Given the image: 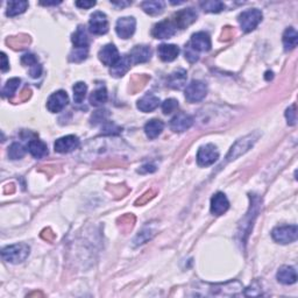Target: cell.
I'll return each instance as SVG.
<instances>
[{
    "mask_svg": "<svg viewBox=\"0 0 298 298\" xmlns=\"http://www.w3.org/2000/svg\"><path fill=\"white\" fill-rule=\"evenodd\" d=\"M20 83H21V80L19 78L8 79L7 83L5 84L4 89H2V97L13 98V96H14L16 92V90H18Z\"/></svg>",
    "mask_w": 298,
    "mask_h": 298,
    "instance_id": "30",
    "label": "cell"
},
{
    "mask_svg": "<svg viewBox=\"0 0 298 298\" xmlns=\"http://www.w3.org/2000/svg\"><path fill=\"white\" fill-rule=\"evenodd\" d=\"M40 4L45 5V6H52V5H59V4H61V1H47V2L41 1Z\"/></svg>",
    "mask_w": 298,
    "mask_h": 298,
    "instance_id": "45",
    "label": "cell"
},
{
    "mask_svg": "<svg viewBox=\"0 0 298 298\" xmlns=\"http://www.w3.org/2000/svg\"><path fill=\"white\" fill-rule=\"evenodd\" d=\"M79 147V139L76 135H67L56 140L54 148L60 154H67Z\"/></svg>",
    "mask_w": 298,
    "mask_h": 298,
    "instance_id": "12",
    "label": "cell"
},
{
    "mask_svg": "<svg viewBox=\"0 0 298 298\" xmlns=\"http://www.w3.org/2000/svg\"><path fill=\"white\" fill-rule=\"evenodd\" d=\"M257 137H259V134L253 133L249 134L245 137L243 139H240L239 141H236L234 146H232L231 150H229V153L227 154V156H226V162H229L232 160H235V158H238L239 156H241L246 153V151H248L250 148L253 147L254 144L257 141Z\"/></svg>",
    "mask_w": 298,
    "mask_h": 298,
    "instance_id": "3",
    "label": "cell"
},
{
    "mask_svg": "<svg viewBox=\"0 0 298 298\" xmlns=\"http://www.w3.org/2000/svg\"><path fill=\"white\" fill-rule=\"evenodd\" d=\"M178 108V101L174 99V98H169L165 99L162 104V111L164 114H170L172 112H175Z\"/></svg>",
    "mask_w": 298,
    "mask_h": 298,
    "instance_id": "35",
    "label": "cell"
},
{
    "mask_svg": "<svg viewBox=\"0 0 298 298\" xmlns=\"http://www.w3.org/2000/svg\"><path fill=\"white\" fill-rule=\"evenodd\" d=\"M277 280L282 284H294L297 281V273L294 267L291 266H283L281 267L277 272Z\"/></svg>",
    "mask_w": 298,
    "mask_h": 298,
    "instance_id": "20",
    "label": "cell"
},
{
    "mask_svg": "<svg viewBox=\"0 0 298 298\" xmlns=\"http://www.w3.org/2000/svg\"><path fill=\"white\" fill-rule=\"evenodd\" d=\"M185 60H188L190 63H195L199 60V55L196 50L192 48L190 43L185 46Z\"/></svg>",
    "mask_w": 298,
    "mask_h": 298,
    "instance_id": "36",
    "label": "cell"
},
{
    "mask_svg": "<svg viewBox=\"0 0 298 298\" xmlns=\"http://www.w3.org/2000/svg\"><path fill=\"white\" fill-rule=\"evenodd\" d=\"M98 57H99L100 62L105 64L107 67H113L118 61L120 60L119 50L117 49V47L114 45H106L99 50L98 53Z\"/></svg>",
    "mask_w": 298,
    "mask_h": 298,
    "instance_id": "14",
    "label": "cell"
},
{
    "mask_svg": "<svg viewBox=\"0 0 298 298\" xmlns=\"http://www.w3.org/2000/svg\"><path fill=\"white\" fill-rule=\"evenodd\" d=\"M158 105H160V98L151 93H147L138 100V108L145 113L156 110Z\"/></svg>",
    "mask_w": 298,
    "mask_h": 298,
    "instance_id": "19",
    "label": "cell"
},
{
    "mask_svg": "<svg viewBox=\"0 0 298 298\" xmlns=\"http://www.w3.org/2000/svg\"><path fill=\"white\" fill-rule=\"evenodd\" d=\"M298 42V34L296 29L294 27H289L286 29V32L283 34V46L284 49L287 50H293L297 47Z\"/></svg>",
    "mask_w": 298,
    "mask_h": 298,
    "instance_id": "26",
    "label": "cell"
},
{
    "mask_svg": "<svg viewBox=\"0 0 298 298\" xmlns=\"http://www.w3.org/2000/svg\"><path fill=\"white\" fill-rule=\"evenodd\" d=\"M28 151L35 158H42L48 155V147L39 139H33L28 142Z\"/></svg>",
    "mask_w": 298,
    "mask_h": 298,
    "instance_id": "22",
    "label": "cell"
},
{
    "mask_svg": "<svg viewBox=\"0 0 298 298\" xmlns=\"http://www.w3.org/2000/svg\"><path fill=\"white\" fill-rule=\"evenodd\" d=\"M164 128V124L158 119H153L149 120L147 124L145 125V133L150 140L156 139L158 135L162 133Z\"/></svg>",
    "mask_w": 298,
    "mask_h": 298,
    "instance_id": "25",
    "label": "cell"
},
{
    "mask_svg": "<svg viewBox=\"0 0 298 298\" xmlns=\"http://www.w3.org/2000/svg\"><path fill=\"white\" fill-rule=\"evenodd\" d=\"M101 131H103V132H101V134L114 135V134H119L121 128L118 127L117 125L113 124V123H106Z\"/></svg>",
    "mask_w": 298,
    "mask_h": 298,
    "instance_id": "38",
    "label": "cell"
},
{
    "mask_svg": "<svg viewBox=\"0 0 298 298\" xmlns=\"http://www.w3.org/2000/svg\"><path fill=\"white\" fill-rule=\"evenodd\" d=\"M41 74H42V67L40 63H37L34 67L29 68V74L33 77V78H39V77L41 76Z\"/></svg>",
    "mask_w": 298,
    "mask_h": 298,
    "instance_id": "41",
    "label": "cell"
},
{
    "mask_svg": "<svg viewBox=\"0 0 298 298\" xmlns=\"http://www.w3.org/2000/svg\"><path fill=\"white\" fill-rule=\"evenodd\" d=\"M89 30L94 35H104L108 32V20L103 12H94L89 21Z\"/></svg>",
    "mask_w": 298,
    "mask_h": 298,
    "instance_id": "7",
    "label": "cell"
},
{
    "mask_svg": "<svg viewBox=\"0 0 298 298\" xmlns=\"http://www.w3.org/2000/svg\"><path fill=\"white\" fill-rule=\"evenodd\" d=\"M191 45L196 52H209L211 49L212 43H211V37L208 33L205 32H198L192 35L191 41L189 42Z\"/></svg>",
    "mask_w": 298,
    "mask_h": 298,
    "instance_id": "15",
    "label": "cell"
},
{
    "mask_svg": "<svg viewBox=\"0 0 298 298\" xmlns=\"http://www.w3.org/2000/svg\"><path fill=\"white\" fill-rule=\"evenodd\" d=\"M9 69V63L7 60V56H6L5 53H1V71L2 73H6Z\"/></svg>",
    "mask_w": 298,
    "mask_h": 298,
    "instance_id": "43",
    "label": "cell"
},
{
    "mask_svg": "<svg viewBox=\"0 0 298 298\" xmlns=\"http://www.w3.org/2000/svg\"><path fill=\"white\" fill-rule=\"evenodd\" d=\"M286 118L288 120V124L290 125V126H294V125H296L297 121V113H296V105H291L289 108H287L286 112Z\"/></svg>",
    "mask_w": 298,
    "mask_h": 298,
    "instance_id": "37",
    "label": "cell"
},
{
    "mask_svg": "<svg viewBox=\"0 0 298 298\" xmlns=\"http://www.w3.org/2000/svg\"><path fill=\"white\" fill-rule=\"evenodd\" d=\"M74 48H89V37H87L86 29L84 26H78L76 32L71 37Z\"/></svg>",
    "mask_w": 298,
    "mask_h": 298,
    "instance_id": "24",
    "label": "cell"
},
{
    "mask_svg": "<svg viewBox=\"0 0 298 298\" xmlns=\"http://www.w3.org/2000/svg\"><path fill=\"white\" fill-rule=\"evenodd\" d=\"M298 235V228L296 225H284L275 227L272 232L273 239L276 242L282 243V245H287V243H291L297 240Z\"/></svg>",
    "mask_w": 298,
    "mask_h": 298,
    "instance_id": "4",
    "label": "cell"
},
{
    "mask_svg": "<svg viewBox=\"0 0 298 298\" xmlns=\"http://www.w3.org/2000/svg\"><path fill=\"white\" fill-rule=\"evenodd\" d=\"M94 5H96V1H85V0H84V1H76L77 7L84 8V9L93 7Z\"/></svg>",
    "mask_w": 298,
    "mask_h": 298,
    "instance_id": "42",
    "label": "cell"
},
{
    "mask_svg": "<svg viewBox=\"0 0 298 298\" xmlns=\"http://www.w3.org/2000/svg\"><path fill=\"white\" fill-rule=\"evenodd\" d=\"M132 64L145 63L150 60L151 49L148 46H135L128 54Z\"/></svg>",
    "mask_w": 298,
    "mask_h": 298,
    "instance_id": "16",
    "label": "cell"
},
{
    "mask_svg": "<svg viewBox=\"0 0 298 298\" xmlns=\"http://www.w3.org/2000/svg\"><path fill=\"white\" fill-rule=\"evenodd\" d=\"M26 154V149L21 144H18V142H15V144H13L11 147L8 148V156L9 158H12V160H20V158H22L25 156Z\"/></svg>",
    "mask_w": 298,
    "mask_h": 298,
    "instance_id": "33",
    "label": "cell"
},
{
    "mask_svg": "<svg viewBox=\"0 0 298 298\" xmlns=\"http://www.w3.org/2000/svg\"><path fill=\"white\" fill-rule=\"evenodd\" d=\"M132 62L130 57H128V55H124L113 67H111L110 74L113 77H116V78H120V77H123L124 74L130 70Z\"/></svg>",
    "mask_w": 298,
    "mask_h": 298,
    "instance_id": "23",
    "label": "cell"
},
{
    "mask_svg": "<svg viewBox=\"0 0 298 298\" xmlns=\"http://www.w3.org/2000/svg\"><path fill=\"white\" fill-rule=\"evenodd\" d=\"M87 54H89V48H74L70 54L69 60L71 62L79 63L86 59Z\"/></svg>",
    "mask_w": 298,
    "mask_h": 298,
    "instance_id": "34",
    "label": "cell"
},
{
    "mask_svg": "<svg viewBox=\"0 0 298 298\" xmlns=\"http://www.w3.org/2000/svg\"><path fill=\"white\" fill-rule=\"evenodd\" d=\"M111 4L114 6H119V7H125V6L131 5L132 2H130V1H111Z\"/></svg>",
    "mask_w": 298,
    "mask_h": 298,
    "instance_id": "44",
    "label": "cell"
},
{
    "mask_svg": "<svg viewBox=\"0 0 298 298\" xmlns=\"http://www.w3.org/2000/svg\"><path fill=\"white\" fill-rule=\"evenodd\" d=\"M201 7L208 13H219L225 8V5L218 0H209V1L201 2Z\"/></svg>",
    "mask_w": 298,
    "mask_h": 298,
    "instance_id": "31",
    "label": "cell"
},
{
    "mask_svg": "<svg viewBox=\"0 0 298 298\" xmlns=\"http://www.w3.org/2000/svg\"><path fill=\"white\" fill-rule=\"evenodd\" d=\"M170 128L175 133H183V132L188 131L192 125H194V118L190 114L186 113H177L176 116L170 120Z\"/></svg>",
    "mask_w": 298,
    "mask_h": 298,
    "instance_id": "11",
    "label": "cell"
},
{
    "mask_svg": "<svg viewBox=\"0 0 298 298\" xmlns=\"http://www.w3.org/2000/svg\"><path fill=\"white\" fill-rule=\"evenodd\" d=\"M262 12L260 9L252 8L240 13V15L238 16V21L243 32L249 33L259 26V23L262 21Z\"/></svg>",
    "mask_w": 298,
    "mask_h": 298,
    "instance_id": "2",
    "label": "cell"
},
{
    "mask_svg": "<svg viewBox=\"0 0 298 298\" xmlns=\"http://www.w3.org/2000/svg\"><path fill=\"white\" fill-rule=\"evenodd\" d=\"M186 71L184 69H177L172 71L168 77V86L174 90H181L186 85Z\"/></svg>",
    "mask_w": 298,
    "mask_h": 298,
    "instance_id": "18",
    "label": "cell"
},
{
    "mask_svg": "<svg viewBox=\"0 0 298 298\" xmlns=\"http://www.w3.org/2000/svg\"><path fill=\"white\" fill-rule=\"evenodd\" d=\"M197 12H196L194 8H184L182 9V11H178L176 13L172 22H174L176 28L184 29L186 27L192 25V23L197 20Z\"/></svg>",
    "mask_w": 298,
    "mask_h": 298,
    "instance_id": "8",
    "label": "cell"
},
{
    "mask_svg": "<svg viewBox=\"0 0 298 298\" xmlns=\"http://www.w3.org/2000/svg\"><path fill=\"white\" fill-rule=\"evenodd\" d=\"M219 158V151L215 145L209 144L199 148L197 153V163L201 167H209Z\"/></svg>",
    "mask_w": 298,
    "mask_h": 298,
    "instance_id": "6",
    "label": "cell"
},
{
    "mask_svg": "<svg viewBox=\"0 0 298 298\" xmlns=\"http://www.w3.org/2000/svg\"><path fill=\"white\" fill-rule=\"evenodd\" d=\"M107 116H108L107 111H101V110L96 111L92 114V117H91V124L97 125V124L104 123V120L106 119Z\"/></svg>",
    "mask_w": 298,
    "mask_h": 298,
    "instance_id": "39",
    "label": "cell"
},
{
    "mask_svg": "<svg viewBox=\"0 0 298 298\" xmlns=\"http://www.w3.org/2000/svg\"><path fill=\"white\" fill-rule=\"evenodd\" d=\"M73 90H74V103H77V104L83 103L84 98H85L86 92H87L86 84L83 83V82L76 83L74 85V89Z\"/></svg>",
    "mask_w": 298,
    "mask_h": 298,
    "instance_id": "32",
    "label": "cell"
},
{
    "mask_svg": "<svg viewBox=\"0 0 298 298\" xmlns=\"http://www.w3.org/2000/svg\"><path fill=\"white\" fill-rule=\"evenodd\" d=\"M21 63L25 67L32 68V67H34V66H35V64H37L39 62H37L36 56L34 55V54H25V55H23L21 57Z\"/></svg>",
    "mask_w": 298,
    "mask_h": 298,
    "instance_id": "40",
    "label": "cell"
},
{
    "mask_svg": "<svg viewBox=\"0 0 298 298\" xmlns=\"http://www.w3.org/2000/svg\"><path fill=\"white\" fill-rule=\"evenodd\" d=\"M107 90L105 86H100L98 87L93 91L92 93H91L90 96V104L92 105V106H101V105H104L107 101Z\"/></svg>",
    "mask_w": 298,
    "mask_h": 298,
    "instance_id": "29",
    "label": "cell"
},
{
    "mask_svg": "<svg viewBox=\"0 0 298 298\" xmlns=\"http://www.w3.org/2000/svg\"><path fill=\"white\" fill-rule=\"evenodd\" d=\"M229 208V202L225 194L217 192L211 199V212L216 216H222L227 211Z\"/></svg>",
    "mask_w": 298,
    "mask_h": 298,
    "instance_id": "17",
    "label": "cell"
},
{
    "mask_svg": "<svg viewBox=\"0 0 298 298\" xmlns=\"http://www.w3.org/2000/svg\"><path fill=\"white\" fill-rule=\"evenodd\" d=\"M28 7V2L25 0H14V1L7 2V11H6V15L7 16H16L19 14H22Z\"/></svg>",
    "mask_w": 298,
    "mask_h": 298,
    "instance_id": "27",
    "label": "cell"
},
{
    "mask_svg": "<svg viewBox=\"0 0 298 298\" xmlns=\"http://www.w3.org/2000/svg\"><path fill=\"white\" fill-rule=\"evenodd\" d=\"M176 33V27L174 25V22L170 21V20H163V21L156 23L153 27V30H151V35H153L155 39H160V40H164V39H170L171 36H174Z\"/></svg>",
    "mask_w": 298,
    "mask_h": 298,
    "instance_id": "13",
    "label": "cell"
},
{
    "mask_svg": "<svg viewBox=\"0 0 298 298\" xmlns=\"http://www.w3.org/2000/svg\"><path fill=\"white\" fill-rule=\"evenodd\" d=\"M157 53L163 62H172L179 55V48L175 45H161L158 46Z\"/></svg>",
    "mask_w": 298,
    "mask_h": 298,
    "instance_id": "21",
    "label": "cell"
},
{
    "mask_svg": "<svg viewBox=\"0 0 298 298\" xmlns=\"http://www.w3.org/2000/svg\"><path fill=\"white\" fill-rule=\"evenodd\" d=\"M30 248L26 243H16V245H11L5 247L1 250V256L5 261L9 263H21L25 261L29 255Z\"/></svg>",
    "mask_w": 298,
    "mask_h": 298,
    "instance_id": "1",
    "label": "cell"
},
{
    "mask_svg": "<svg viewBox=\"0 0 298 298\" xmlns=\"http://www.w3.org/2000/svg\"><path fill=\"white\" fill-rule=\"evenodd\" d=\"M135 27H137V21L133 16H124L117 21L116 32L121 39H130L135 32Z\"/></svg>",
    "mask_w": 298,
    "mask_h": 298,
    "instance_id": "9",
    "label": "cell"
},
{
    "mask_svg": "<svg viewBox=\"0 0 298 298\" xmlns=\"http://www.w3.org/2000/svg\"><path fill=\"white\" fill-rule=\"evenodd\" d=\"M141 7L149 15H158L163 12L164 2L161 0H154V1H144Z\"/></svg>",
    "mask_w": 298,
    "mask_h": 298,
    "instance_id": "28",
    "label": "cell"
},
{
    "mask_svg": "<svg viewBox=\"0 0 298 298\" xmlns=\"http://www.w3.org/2000/svg\"><path fill=\"white\" fill-rule=\"evenodd\" d=\"M208 93V86L202 80H192L185 89V98L189 103H198L204 99Z\"/></svg>",
    "mask_w": 298,
    "mask_h": 298,
    "instance_id": "5",
    "label": "cell"
},
{
    "mask_svg": "<svg viewBox=\"0 0 298 298\" xmlns=\"http://www.w3.org/2000/svg\"><path fill=\"white\" fill-rule=\"evenodd\" d=\"M68 103H69V97H68L67 92L63 90H60L49 97L48 101H47V108L52 113H59L67 106Z\"/></svg>",
    "mask_w": 298,
    "mask_h": 298,
    "instance_id": "10",
    "label": "cell"
}]
</instances>
